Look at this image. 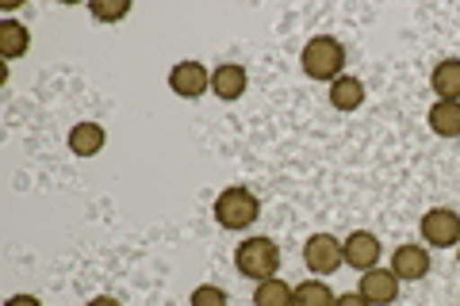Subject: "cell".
<instances>
[{
    "mask_svg": "<svg viewBox=\"0 0 460 306\" xmlns=\"http://www.w3.org/2000/svg\"><path fill=\"white\" fill-rule=\"evenodd\" d=\"M211 214H215V223H219L223 230H246V226H253L257 218H261V199H257L246 184H230V188H223L219 196H215V207H211Z\"/></svg>",
    "mask_w": 460,
    "mask_h": 306,
    "instance_id": "obj_1",
    "label": "cell"
},
{
    "mask_svg": "<svg viewBox=\"0 0 460 306\" xmlns=\"http://www.w3.org/2000/svg\"><path fill=\"white\" fill-rule=\"evenodd\" d=\"M299 66L311 81H323V84H334L341 73H345V47L334 35H314L304 54H299Z\"/></svg>",
    "mask_w": 460,
    "mask_h": 306,
    "instance_id": "obj_2",
    "label": "cell"
},
{
    "mask_svg": "<svg viewBox=\"0 0 460 306\" xmlns=\"http://www.w3.org/2000/svg\"><path fill=\"white\" fill-rule=\"evenodd\" d=\"M234 268L246 275V280H269V275H277L280 272V245L265 238V234H257V238H246L234 249Z\"/></svg>",
    "mask_w": 460,
    "mask_h": 306,
    "instance_id": "obj_3",
    "label": "cell"
},
{
    "mask_svg": "<svg viewBox=\"0 0 460 306\" xmlns=\"http://www.w3.org/2000/svg\"><path fill=\"white\" fill-rule=\"evenodd\" d=\"M419 234L429 249H453L460 245V214L453 207H429L419 223Z\"/></svg>",
    "mask_w": 460,
    "mask_h": 306,
    "instance_id": "obj_4",
    "label": "cell"
},
{
    "mask_svg": "<svg viewBox=\"0 0 460 306\" xmlns=\"http://www.w3.org/2000/svg\"><path fill=\"white\" fill-rule=\"evenodd\" d=\"M169 92H177L181 100H199L211 92V69L204 62H192V57H184L169 69Z\"/></svg>",
    "mask_w": 460,
    "mask_h": 306,
    "instance_id": "obj_5",
    "label": "cell"
},
{
    "mask_svg": "<svg viewBox=\"0 0 460 306\" xmlns=\"http://www.w3.org/2000/svg\"><path fill=\"white\" fill-rule=\"evenodd\" d=\"M304 265H307V272H314V275H330V272H338L341 265H345V257H341V241L334 238V234H311L307 241H304Z\"/></svg>",
    "mask_w": 460,
    "mask_h": 306,
    "instance_id": "obj_6",
    "label": "cell"
},
{
    "mask_svg": "<svg viewBox=\"0 0 460 306\" xmlns=\"http://www.w3.org/2000/svg\"><path fill=\"white\" fill-rule=\"evenodd\" d=\"M380 238L368 234V230H353L349 238L341 241V257L345 265L357 268V272H368V268H380Z\"/></svg>",
    "mask_w": 460,
    "mask_h": 306,
    "instance_id": "obj_7",
    "label": "cell"
},
{
    "mask_svg": "<svg viewBox=\"0 0 460 306\" xmlns=\"http://www.w3.org/2000/svg\"><path fill=\"white\" fill-rule=\"evenodd\" d=\"M357 291L372 302V306H392L399 299V275L392 268H368L357 280Z\"/></svg>",
    "mask_w": 460,
    "mask_h": 306,
    "instance_id": "obj_8",
    "label": "cell"
},
{
    "mask_svg": "<svg viewBox=\"0 0 460 306\" xmlns=\"http://www.w3.org/2000/svg\"><path fill=\"white\" fill-rule=\"evenodd\" d=\"M250 89V73L246 66H238V62H223V66H215L211 69V92L226 100V104H234V100H242Z\"/></svg>",
    "mask_w": 460,
    "mask_h": 306,
    "instance_id": "obj_9",
    "label": "cell"
},
{
    "mask_svg": "<svg viewBox=\"0 0 460 306\" xmlns=\"http://www.w3.org/2000/svg\"><path fill=\"white\" fill-rule=\"evenodd\" d=\"M392 272L399 275V280H422V275H429V249L419 241L399 245V249L392 253Z\"/></svg>",
    "mask_w": 460,
    "mask_h": 306,
    "instance_id": "obj_10",
    "label": "cell"
},
{
    "mask_svg": "<svg viewBox=\"0 0 460 306\" xmlns=\"http://www.w3.org/2000/svg\"><path fill=\"white\" fill-rule=\"evenodd\" d=\"M104 145H108L104 123L84 119V123H74V130H69V153H77V157H96V153H104Z\"/></svg>",
    "mask_w": 460,
    "mask_h": 306,
    "instance_id": "obj_11",
    "label": "cell"
},
{
    "mask_svg": "<svg viewBox=\"0 0 460 306\" xmlns=\"http://www.w3.org/2000/svg\"><path fill=\"white\" fill-rule=\"evenodd\" d=\"M365 81L353 77V73H341V77L330 84V104H334V111H357L365 104Z\"/></svg>",
    "mask_w": 460,
    "mask_h": 306,
    "instance_id": "obj_12",
    "label": "cell"
},
{
    "mask_svg": "<svg viewBox=\"0 0 460 306\" xmlns=\"http://www.w3.org/2000/svg\"><path fill=\"white\" fill-rule=\"evenodd\" d=\"M426 123L438 138H460V100H438L426 115Z\"/></svg>",
    "mask_w": 460,
    "mask_h": 306,
    "instance_id": "obj_13",
    "label": "cell"
},
{
    "mask_svg": "<svg viewBox=\"0 0 460 306\" xmlns=\"http://www.w3.org/2000/svg\"><path fill=\"white\" fill-rule=\"evenodd\" d=\"M27 50H31V31H27L20 20L0 23V57H4V62H16V57H23Z\"/></svg>",
    "mask_w": 460,
    "mask_h": 306,
    "instance_id": "obj_14",
    "label": "cell"
},
{
    "mask_svg": "<svg viewBox=\"0 0 460 306\" xmlns=\"http://www.w3.org/2000/svg\"><path fill=\"white\" fill-rule=\"evenodd\" d=\"M429 84H434L438 100H460V57H441L429 73Z\"/></svg>",
    "mask_w": 460,
    "mask_h": 306,
    "instance_id": "obj_15",
    "label": "cell"
},
{
    "mask_svg": "<svg viewBox=\"0 0 460 306\" xmlns=\"http://www.w3.org/2000/svg\"><path fill=\"white\" fill-rule=\"evenodd\" d=\"M253 306H292V284H284L280 275H269V280L257 284Z\"/></svg>",
    "mask_w": 460,
    "mask_h": 306,
    "instance_id": "obj_16",
    "label": "cell"
},
{
    "mask_svg": "<svg viewBox=\"0 0 460 306\" xmlns=\"http://www.w3.org/2000/svg\"><path fill=\"white\" fill-rule=\"evenodd\" d=\"M292 306H334V291L323 280H304L292 287Z\"/></svg>",
    "mask_w": 460,
    "mask_h": 306,
    "instance_id": "obj_17",
    "label": "cell"
},
{
    "mask_svg": "<svg viewBox=\"0 0 460 306\" xmlns=\"http://www.w3.org/2000/svg\"><path fill=\"white\" fill-rule=\"evenodd\" d=\"M89 16L96 23H119V20L131 16V0H93Z\"/></svg>",
    "mask_w": 460,
    "mask_h": 306,
    "instance_id": "obj_18",
    "label": "cell"
},
{
    "mask_svg": "<svg viewBox=\"0 0 460 306\" xmlns=\"http://www.w3.org/2000/svg\"><path fill=\"white\" fill-rule=\"evenodd\" d=\"M189 306H230V295H226L219 284H199V287L192 291Z\"/></svg>",
    "mask_w": 460,
    "mask_h": 306,
    "instance_id": "obj_19",
    "label": "cell"
},
{
    "mask_svg": "<svg viewBox=\"0 0 460 306\" xmlns=\"http://www.w3.org/2000/svg\"><path fill=\"white\" fill-rule=\"evenodd\" d=\"M334 306H372V302L361 295V291H345V295L334 299Z\"/></svg>",
    "mask_w": 460,
    "mask_h": 306,
    "instance_id": "obj_20",
    "label": "cell"
},
{
    "mask_svg": "<svg viewBox=\"0 0 460 306\" xmlns=\"http://www.w3.org/2000/svg\"><path fill=\"white\" fill-rule=\"evenodd\" d=\"M84 306H123V302L115 299V295H93V299L84 302Z\"/></svg>",
    "mask_w": 460,
    "mask_h": 306,
    "instance_id": "obj_21",
    "label": "cell"
},
{
    "mask_svg": "<svg viewBox=\"0 0 460 306\" xmlns=\"http://www.w3.org/2000/svg\"><path fill=\"white\" fill-rule=\"evenodd\" d=\"M4 306H42V302H39L35 295H12Z\"/></svg>",
    "mask_w": 460,
    "mask_h": 306,
    "instance_id": "obj_22",
    "label": "cell"
},
{
    "mask_svg": "<svg viewBox=\"0 0 460 306\" xmlns=\"http://www.w3.org/2000/svg\"><path fill=\"white\" fill-rule=\"evenodd\" d=\"M456 260H460V245H456Z\"/></svg>",
    "mask_w": 460,
    "mask_h": 306,
    "instance_id": "obj_23",
    "label": "cell"
}]
</instances>
